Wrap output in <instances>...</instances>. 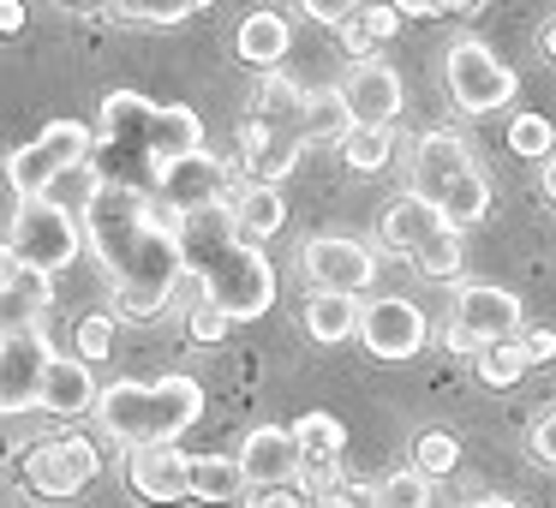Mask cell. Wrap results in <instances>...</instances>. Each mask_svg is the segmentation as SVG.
Wrapping results in <instances>:
<instances>
[{
    "label": "cell",
    "instance_id": "obj_1",
    "mask_svg": "<svg viewBox=\"0 0 556 508\" xmlns=\"http://www.w3.org/2000/svg\"><path fill=\"white\" fill-rule=\"evenodd\" d=\"M90 252L102 257L114 281V323H150L180 288V240H174V216L144 192L126 186H90L85 209H78Z\"/></svg>",
    "mask_w": 556,
    "mask_h": 508
},
{
    "label": "cell",
    "instance_id": "obj_2",
    "mask_svg": "<svg viewBox=\"0 0 556 508\" xmlns=\"http://www.w3.org/2000/svg\"><path fill=\"white\" fill-rule=\"evenodd\" d=\"M204 150V120L192 109H162L138 90H109L97 114V144H90L85 174L97 186H126V192H156L162 168Z\"/></svg>",
    "mask_w": 556,
    "mask_h": 508
},
{
    "label": "cell",
    "instance_id": "obj_3",
    "mask_svg": "<svg viewBox=\"0 0 556 508\" xmlns=\"http://www.w3.org/2000/svg\"><path fill=\"white\" fill-rule=\"evenodd\" d=\"M174 240H180V269L204 288V305H216L228 323H252L276 305V269H269L264 245H252L233 228L228 204L180 216Z\"/></svg>",
    "mask_w": 556,
    "mask_h": 508
},
{
    "label": "cell",
    "instance_id": "obj_4",
    "mask_svg": "<svg viewBox=\"0 0 556 508\" xmlns=\"http://www.w3.org/2000/svg\"><path fill=\"white\" fill-rule=\"evenodd\" d=\"M97 419L126 448H174V436L204 419L198 377H156V383H109L97 395Z\"/></svg>",
    "mask_w": 556,
    "mask_h": 508
},
{
    "label": "cell",
    "instance_id": "obj_5",
    "mask_svg": "<svg viewBox=\"0 0 556 508\" xmlns=\"http://www.w3.org/2000/svg\"><path fill=\"white\" fill-rule=\"evenodd\" d=\"M413 198L431 204L455 233L491 216V180H484V168L472 162L467 138L425 132L419 144H413Z\"/></svg>",
    "mask_w": 556,
    "mask_h": 508
},
{
    "label": "cell",
    "instance_id": "obj_6",
    "mask_svg": "<svg viewBox=\"0 0 556 508\" xmlns=\"http://www.w3.org/2000/svg\"><path fill=\"white\" fill-rule=\"evenodd\" d=\"M85 252V228H78V209L49 204V198H25L13 209V228H7V257L30 276H61L66 264H78Z\"/></svg>",
    "mask_w": 556,
    "mask_h": 508
},
{
    "label": "cell",
    "instance_id": "obj_7",
    "mask_svg": "<svg viewBox=\"0 0 556 508\" xmlns=\"http://www.w3.org/2000/svg\"><path fill=\"white\" fill-rule=\"evenodd\" d=\"M90 144H97V132H90V126L54 120L49 132H37L25 150H13V156H7V180H13L18 204H25V198H49V186L61 180V174L85 168Z\"/></svg>",
    "mask_w": 556,
    "mask_h": 508
},
{
    "label": "cell",
    "instance_id": "obj_8",
    "mask_svg": "<svg viewBox=\"0 0 556 508\" xmlns=\"http://www.w3.org/2000/svg\"><path fill=\"white\" fill-rule=\"evenodd\" d=\"M18 479H25L30 496L42 503H73L78 491L102 479V455L90 436H54V443H30L25 460H18Z\"/></svg>",
    "mask_w": 556,
    "mask_h": 508
},
{
    "label": "cell",
    "instance_id": "obj_9",
    "mask_svg": "<svg viewBox=\"0 0 556 508\" xmlns=\"http://www.w3.org/2000/svg\"><path fill=\"white\" fill-rule=\"evenodd\" d=\"M443 85H448V97H455L460 114H496V109L515 102V73H508L479 37H460L455 49H448Z\"/></svg>",
    "mask_w": 556,
    "mask_h": 508
},
{
    "label": "cell",
    "instance_id": "obj_10",
    "mask_svg": "<svg viewBox=\"0 0 556 508\" xmlns=\"http://www.w3.org/2000/svg\"><path fill=\"white\" fill-rule=\"evenodd\" d=\"M353 335L365 341V353L383 365H401L413 359V353L431 341V323H425V312L413 300H401V293H377V300L359 305V329Z\"/></svg>",
    "mask_w": 556,
    "mask_h": 508
},
{
    "label": "cell",
    "instance_id": "obj_11",
    "mask_svg": "<svg viewBox=\"0 0 556 508\" xmlns=\"http://www.w3.org/2000/svg\"><path fill=\"white\" fill-rule=\"evenodd\" d=\"M49 365H54V341L42 329L0 335V412H37Z\"/></svg>",
    "mask_w": 556,
    "mask_h": 508
},
{
    "label": "cell",
    "instance_id": "obj_12",
    "mask_svg": "<svg viewBox=\"0 0 556 508\" xmlns=\"http://www.w3.org/2000/svg\"><path fill=\"white\" fill-rule=\"evenodd\" d=\"M300 264H305V276H312V288L336 293V300H359V293L377 281L371 245L348 240V233H317V240H305Z\"/></svg>",
    "mask_w": 556,
    "mask_h": 508
},
{
    "label": "cell",
    "instance_id": "obj_13",
    "mask_svg": "<svg viewBox=\"0 0 556 508\" xmlns=\"http://www.w3.org/2000/svg\"><path fill=\"white\" fill-rule=\"evenodd\" d=\"M448 323H455L460 335H472L479 347H496V341H515L520 329H527V305H520L508 288L467 281V288L455 293V312H448Z\"/></svg>",
    "mask_w": 556,
    "mask_h": 508
},
{
    "label": "cell",
    "instance_id": "obj_14",
    "mask_svg": "<svg viewBox=\"0 0 556 508\" xmlns=\"http://www.w3.org/2000/svg\"><path fill=\"white\" fill-rule=\"evenodd\" d=\"M150 198H156V204L168 209L174 221H180V216H198V209L228 204V162H216L210 150H198V156L162 168V180H156V192H150Z\"/></svg>",
    "mask_w": 556,
    "mask_h": 508
},
{
    "label": "cell",
    "instance_id": "obj_15",
    "mask_svg": "<svg viewBox=\"0 0 556 508\" xmlns=\"http://www.w3.org/2000/svg\"><path fill=\"white\" fill-rule=\"evenodd\" d=\"M341 109H348L353 126H395L401 102H407V90H401V73L383 61H359L348 66V78H341Z\"/></svg>",
    "mask_w": 556,
    "mask_h": 508
},
{
    "label": "cell",
    "instance_id": "obj_16",
    "mask_svg": "<svg viewBox=\"0 0 556 508\" xmlns=\"http://www.w3.org/2000/svg\"><path fill=\"white\" fill-rule=\"evenodd\" d=\"M233 460H240L245 491H288V484H300V448H293V436L281 424H257Z\"/></svg>",
    "mask_w": 556,
    "mask_h": 508
},
{
    "label": "cell",
    "instance_id": "obj_17",
    "mask_svg": "<svg viewBox=\"0 0 556 508\" xmlns=\"http://www.w3.org/2000/svg\"><path fill=\"white\" fill-rule=\"evenodd\" d=\"M126 484L150 508H174L192 496V455H180V448H132L126 455Z\"/></svg>",
    "mask_w": 556,
    "mask_h": 508
},
{
    "label": "cell",
    "instance_id": "obj_18",
    "mask_svg": "<svg viewBox=\"0 0 556 508\" xmlns=\"http://www.w3.org/2000/svg\"><path fill=\"white\" fill-rule=\"evenodd\" d=\"M293 448H300V479H329L341 467V448H348V424L336 412H305L288 424Z\"/></svg>",
    "mask_w": 556,
    "mask_h": 508
},
{
    "label": "cell",
    "instance_id": "obj_19",
    "mask_svg": "<svg viewBox=\"0 0 556 508\" xmlns=\"http://www.w3.org/2000/svg\"><path fill=\"white\" fill-rule=\"evenodd\" d=\"M443 228H448V221L437 216L431 204H419L413 192H407V198H395V204H389L383 216H377V240H383L389 252H407V257H413V252H425V245H431Z\"/></svg>",
    "mask_w": 556,
    "mask_h": 508
},
{
    "label": "cell",
    "instance_id": "obj_20",
    "mask_svg": "<svg viewBox=\"0 0 556 508\" xmlns=\"http://www.w3.org/2000/svg\"><path fill=\"white\" fill-rule=\"evenodd\" d=\"M42 412H54V419H85V412H97V377H90L85 359H61L54 353L49 383H42Z\"/></svg>",
    "mask_w": 556,
    "mask_h": 508
},
{
    "label": "cell",
    "instance_id": "obj_21",
    "mask_svg": "<svg viewBox=\"0 0 556 508\" xmlns=\"http://www.w3.org/2000/svg\"><path fill=\"white\" fill-rule=\"evenodd\" d=\"M42 312H49V276H30V269L13 264V276L0 281V335L42 329Z\"/></svg>",
    "mask_w": 556,
    "mask_h": 508
},
{
    "label": "cell",
    "instance_id": "obj_22",
    "mask_svg": "<svg viewBox=\"0 0 556 508\" xmlns=\"http://www.w3.org/2000/svg\"><path fill=\"white\" fill-rule=\"evenodd\" d=\"M293 49V25L288 13H276V7H264V13H245L240 18V61L245 66H281Z\"/></svg>",
    "mask_w": 556,
    "mask_h": 508
},
{
    "label": "cell",
    "instance_id": "obj_23",
    "mask_svg": "<svg viewBox=\"0 0 556 508\" xmlns=\"http://www.w3.org/2000/svg\"><path fill=\"white\" fill-rule=\"evenodd\" d=\"M228 216H233V228H240L245 240L257 245V240H269V233L288 221V204H281L276 186H252V180H245L240 192L228 198Z\"/></svg>",
    "mask_w": 556,
    "mask_h": 508
},
{
    "label": "cell",
    "instance_id": "obj_24",
    "mask_svg": "<svg viewBox=\"0 0 556 508\" xmlns=\"http://www.w3.org/2000/svg\"><path fill=\"white\" fill-rule=\"evenodd\" d=\"M240 491H245V479H240V460H233V455H198L192 460V496H198V503L233 508V503H240Z\"/></svg>",
    "mask_w": 556,
    "mask_h": 508
},
{
    "label": "cell",
    "instance_id": "obj_25",
    "mask_svg": "<svg viewBox=\"0 0 556 508\" xmlns=\"http://www.w3.org/2000/svg\"><path fill=\"white\" fill-rule=\"evenodd\" d=\"M389 156H395V126H348L341 162H348L353 174H383Z\"/></svg>",
    "mask_w": 556,
    "mask_h": 508
},
{
    "label": "cell",
    "instance_id": "obj_26",
    "mask_svg": "<svg viewBox=\"0 0 556 508\" xmlns=\"http://www.w3.org/2000/svg\"><path fill=\"white\" fill-rule=\"evenodd\" d=\"M305 329H312L317 341H348L353 329H359V300H336V293H317L312 305H305Z\"/></svg>",
    "mask_w": 556,
    "mask_h": 508
},
{
    "label": "cell",
    "instance_id": "obj_27",
    "mask_svg": "<svg viewBox=\"0 0 556 508\" xmlns=\"http://www.w3.org/2000/svg\"><path fill=\"white\" fill-rule=\"evenodd\" d=\"M460 467V443L448 431H419L413 436V472L419 479H448Z\"/></svg>",
    "mask_w": 556,
    "mask_h": 508
},
{
    "label": "cell",
    "instance_id": "obj_28",
    "mask_svg": "<svg viewBox=\"0 0 556 508\" xmlns=\"http://www.w3.org/2000/svg\"><path fill=\"white\" fill-rule=\"evenodd\" d=\"M472 371H479V383H484V389H515L520 377H527V359H520L515 341H496V347H479Z\"/></svg>",
    "mask_w": 556,
    "mask_h": 508
},
{
    "label": "cell",
    "instance_id": "obj_29",
    "mask_svg": "<svg viewBox=\"0 0 556 508\" xmlns=\"http://www.w3.org/2000/svg\"><path fill=\"white\" fill-rule=\"evenodd\" d=\"M371 508H431V479H419V472H389L383 484L371 491Z\"/></svg>",
    "mask_w": 556,
    "mask_h": 508
},
{
    "label": "cell",
    "instance_id": "obj_30",
    "mask_svg": "<svg viewBox=\"0 0 556 508\" xmlns=\"http://www.w3.org/2000/svg\"><path fill=\"white\" fill-rule=\"evenodd\" d=\"M413 269H419L425 281H455L460 276V233L443 228L425 252H413Z\"/></svg>",
    "mask_w": 556,
    "mask_h": 508
},
{
    "label": "cell",
    "instance_id": "obj_31",
    "mask_svg": "<svg viewBox=\"0 0 556 508\" xmlns=\"http://www.w3.org/2000/svg\"><path fill=\"white\" fill-rule=\"evenodd\" d=\"M192 13H204L198 0H168V7H132V0H121V7H109V18H126V25H144V30H168V25H186Z\"/></svg>",
    "mask_w": 556,
    "mask_h": 508
},
{
    "label": "cell",
    "instance_id": "obj_32",
    "mask_svg": "<svg viewBox=\"0 0 556 508\" xmlns=\"http://www.w3.org/2000/svg\"><path fill=\"white\" fill-rule=\"evenodd\" d=\"M508 150L515 156H532V162H544L556 150V132H551V120L544 114H515L508 120Z\"/></svg>",
    "mask_w": 556,
    "mask_h": 508
},
{
    "label": "cell",
    "instance_id": "obj_33",
    "mask_svg": "<svg viewBox=\"0 0 556 508\" xmlns=\"http://www.w3.org/2000/svg\"><path fill=\"white\" fill-rule=\"evenodd\" d=\"M336 37H341V49H348L353 66H359V61H377V49H383V42L371 37V25H365V7H348V18L336 25Z\"/></svg>",
    "mask_w": 556,
    "mask_h": 508
},
{
    "label": "cell",
    "instance_id": "obj_34",
    "mask_svg": "<svg viewBox=\"0 0 556 508\" xmlns=\"http://www.w3.org/2000/svg\"><path fill=\"white\" fill-rule=\"evenodd\" d=\"M109 347H114V317L109 312L78 317V359H109Z\"/></svg>",
    "mask_w": 556,
    "mask_h": 508
},
{
    "label": "cell",
    "instance_id": "obj_35",
    "mask_svg": "<svg viewBox=\"0 0 556 508\" xmlns=\"http://www.w3.org/2000/svg\"><path fill=\"white\" fill-rule=\"evenodd\" d=\"M520 359H527V371H539V365H556V329L551 323H527L515 335Z\"/></svg>",
    "mask_w": 556,
    "mask_h": 508
},
{
    "label": "cell",
    "instance_id": "obj_36",
    "mask_svg": "<svg viewBox=\"0 0 556 508\" xmlns=\"http://www.w3.org/2000/svg\"><path fill=\"white\" fill-rule=\"evenodd\" d=\"M228 329H233V323L216 312V305H198V312L186 317V335H192L198 347H216V341H228Z\"/></svg>",
    "mask_w": 556,
    "mask_h": 508
},
{
    "label": "cell",
    "instance_id": "obj_37",
    "mask_svg": "<svg viewBox=\"0 0 556 508\" xmlns=\"http://www.w3.org/2000/svg\"><path fill=\"white\" fill-rule=\"evenodd\" d=\"M527 443H532V455H539L544 467H556V407H551V412H544V419L527 431Z\"/></svg>",
    "mask_w": 556,
    "mask_h": 508
},
{
    "label": "cell",
    "instance_id": "obj_38",
    "mask_svg": "<svg viewBox=\"0 0 556 508\" xmlns=\"http://www.w3.org/2000/svg\"><path fill=\"white\" fill-rule=\"evenodd\" d=\"M443 13H460V7H448V0H401L395 18H443Z\"/></svg>",
    "mask_w": 556,
    "mask_h": 508
},
{
    "label": "cell",
    "instance_id": "obj_39",
    "mask_svg": "<svg viewBox=\"0 0 556 508\" xmlns=\"http://www.w3.org/2000/svg\"><path fill=\"white\" fill-rule=\"evenodd\" d=\"M365 25H371L377 42H389L401 30V18H395V7H365Z\"/></svg>",
    "mask_w": 556,
    "mask_h": 508
},
{
    "label": "cell",
    "instance_id": "obj_40",
    "mask_svg": "<svg viewBox=\"0 0 556 508\" xmlns=\"http://www.w3.org/2000/svg\"><path fill=\"white\" fill-rule=\"evenodd\" d=\"M252 508H312V503H305V496H300V491H293V484H288V491H264V496H257Z\"/></svg>",
    "mask_w": 556,
    "mask_h": 508
},
{
    "label": "cell",
    "instance_id": "obj_41",
    "mask_svg": "<svg viewBox=\"0 0 556 508\" xmlns=\"http://www.w3.org/2000/svg\"><path fill=\"white\" fill-rule=\"evenodd\" d=\"M25 30V7L18 0H0V37H18Z\"/></svg>",
    "mask_w": 556,
    "mask_h": 508
},
{
    "label": "cell",
    "instance_id": "obj_42",
    "mask_svg": "<svg viewBox=\"0 0 556 508\" xmlns=\"http://www.w3.org/2000/svg\"><path fill=\"white\" fill-rule=\"evenodd\" d=\"M305 13H312V18H324V25H341V18H348V7H341V0H336V7H329V0H312Z\"/></svg>",
    "mask_w": 556,
    "mask_h": 508
},
{
    "label": "cell",
    "instance_id": "obj_43",
    "mask_svg": "<svg viewBox=\"0 0 556 508\" xmlns=\"http://www.w3.org/2000/svg\"><path fill=\"white\" fill-rule=\"evenodd\" d=\"M539 49H544V61H556V13L544 18V30H539Z\"/></svg>",
    "mask_w": 556,
    "mask_h": 508
},
{
    "label": "cell",
    "instance_id": "obj_44",
    "mask_svg": "<svg viewBox=\"0 0 556 508\" xmlns=\"http://www.w3.org/2000/svg\"><path fill=\"white\" fill-rule=\"evenodd\" d=\"M544 198H551V204H556V150H551V156H544Z\"/></svg>",
    "mask_w": 556,
    "mask_h": 508
},
{
    "label": "cell",
    "instance_id": "obj_45",
    "mask_svg": "<svg viewBox=\"0 0 556 508\" xmlns=\"http://www.w3.org/2000/svg\"><path fill=\"white\" fill-rule=\"evenodd\" d=\"M467 508H520V503H508V496H472Z\"/></svg>",
    "mask_w": 556,
    "mask_h": 508
},
{
    "label": "cell",
    "instance_id": "obj_46",
    "mask_svg": "<svg viewBox=\"0 0 556 508\" xmlns=\"http://www.w3.org/2000/svg\"><path fill=\"white\" fill-rule=\"evenodd\" d=\"M13 276V257H7V245H0V281Z\"/></svg>",
    "mask_w": 556,
    "mask_h": 508
}]
</instances>
